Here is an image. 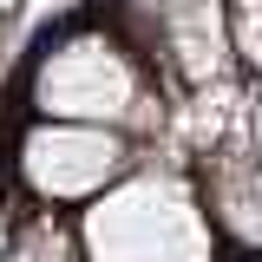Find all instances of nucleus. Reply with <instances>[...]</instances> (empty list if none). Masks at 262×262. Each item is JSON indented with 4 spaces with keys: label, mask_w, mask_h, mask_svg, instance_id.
I'll use <instances>...</instances> for the list:
<instances>
[{
    "label": "nucleus",
    "mask_w": 262,
    "mask_h": 262,
    "mask_svg": "<svg viewBox=\"0 0 262 262\" xmlns=\"http://www.w3.org/2000/svg\"><path fill=\"white\" fill-rule=\"evenodd\" d=\"M85 262H216L223 236L203 210L196 170L177 164H131L112 190L79 210Z\"/></svg>",
    "instance_id": "nucleus-1"
},
{
    "label": "nucleus",
    "mask_w": 262,
    "mask_h": 262,
    "mask_svg": "<svg viewBox=\"0 0 262 262\" xmlns=\"http://www.w3.org/2000/svg\"><path fill=\"white\" fill-rule=\"evenodd\" d=\"M33 105L39 118H72V125H112V131H158L170 118V92L158 72L138 59L125 33L79 27L39 59L33 72Z\"/></svg>",
    "instance_id": "nucleus-2"
},
{
    "label": "nucleus",
    "mask_w": 262,
    "mask_h": 262,
    "mask_svg": "<svg viewBox=\"0 0 262 262\" xmlns=\"http://www.w3.org/2000/svg\"><path fill=\"white\" fill-rule=\"evenodd\" d=\"M131 138L112 125H72V118H39V125L20 131L13 144V184L53 210V203H92L98 190H112L131 170Z\"/></svg>",
    "instance_id": "nucleus-3"
},
{
    "label": "nucleus",
    "mask_w": 262,
    "mask_h": 262,
    "mask_svg": "<svg viewBox=\"0 0 262 262\" xmlns=\"http://www.w3.org/2000/svg\"><path fill=\"white\" fill-rule=\"evenodd\" d=\"M196 190L223 243L262 249V158L243 131H223L216 144L196 151Z\"/></svg>",
    "instance_id": "nucleus-4"
},
{
    "label": "nucleus",
    "mask_w": 262,
    "mask_h": 262,
    "mask_svg": "<svg viewBox=\"0 0 262 262\" xmlns=\"http://www.w3.org/2000/svg\"><path fill=\"white\" fill-rule=\"evenodd\" d=\"M0 262H85V249H79L72 223H59L53 210L33 203L13 229H0Z\"/></svg>",
    "instance_id": "nucleus-5"
},
{
    "label": "nucleus",
    "mask_w": 262,
    "mask_h": 262,
    "mask_svg": "<svg viewBox=\"0 0 262 262\" xmlns=\"http://www.w3.org/2000/svg\"><path fill=\"white\" fill-rule=\"evenodd\" d=\"M229 7V46H236V59L262 66V0H223Z\"/></svg>",
    "instance_id": "nucleus-6"
},
{
    "label": "nucleus",
    "mask_w": 262,
    "mask_h": 262,
    "mask_svg": "<svg viewBox=\"0 0 262 262\" xmlns=\"http://www.w3.org/2000/svg\"><path fill=\"white\" fill-rule=\"evenodd\" d=\"M249 144H256V158H262V98H256V112H249Z\"/></svg>",
    "instance_id": "nucleus-7"
}]
</instances>
